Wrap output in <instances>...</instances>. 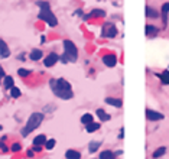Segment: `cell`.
I'll return each instance as SVG.
<instances>
[{
    "label": "cell",
    "instance_id": "cell-1",
    "mask_svg": "<svg viewBox=\"0 0 169 159\" xmlns=\"http://www.w3.org/2000/svg\"><path fill=\"white\" fill-rule=\"evenodd\" d=\"M51 87L52 91L57 97L62 98V100H68L72 97V90H71V84L68 83L67 80L64 78H58V80H52L51 81Z\"/></svg>",
    "mask_w": 169,
    "mask_h": 159
},
{
    "label": "cell",
    "instance_id": "cell-2",
    "mask_svg": "<svg viewBox=\"0 0 169 159\" xmlns=\"http://www.w3.org/2000/svg\"><path fill=\"white\" fill-rule=\"evenodd\" d=\"M44 120V114L42 113H33V114L29 117L27 123L25 124V127L22 129V136H27L31 132H33L35 129L39 127V124L42 123Z\"/></svg>",
    "mask_w": 169,
    "mask_h": 159
},
{
    "label": "cell",
    "instance_id": "cell-3",
    "mask_svg": "<svg viewBox=\"0 0 169 159\" xmlns=\"http://www.w3.org/2000/svg\"><path fill=\"white\" fill-rule=\"evenodd\" d=\"M64 49H65V58L68 61H77V57H78V51H77L75 45L72 44L71 41H64Z\"/></svg>",
    "mask_w": 169,
    "mask_h": 159
},
{
    "label": "cell",
    "instance_id": "cell-4",
    "mask_svg": "<svg viewBox=\"0 0 169 159\" xmlns=\"http://www.w3.org/2000/svg\"><path fill=\"white\" fill-rule=\"evenodd\" d=\"M39 19L45 20V22L48 23L49 26H57V25H58V20H57V18L53 16V13L51 12V9H49V7H44V9H40Z\"/></svg>",
    "mask_w": 169,
    "mask_h": 159
},
{
    "label": "cell",
    "instance_id": "cell-5",
    "mask_svg": "<svg viewBox=\"0 0 169 159\" xmlns=\"http://www.w3.org/2000/svg\"><path fill=\"white\" fill-rule=\"evenodd\" d=\"M117 35V29L114 25H111V23H106L104 28H103V36H106V38H114Z\"/></svg>",
    "mask_w": 169,
    "mask_h": 159
},
{
    "label": "cell",
    "instance_id": "cell-6",
    "mask_svg": "<svg viewBox=\"0 0 169 159\" xmlns=\"http://www.w3.org/2000/svg\"><path fill=\"white\" fill-rule=\"evenodd\" d=\"M146 117L152 122H156V120H162L163 119V114L162 113H158L155 110H150V109H147L146 110Z\"/></svg>",
    "mask_w": 169,
    "mask_h": 159
},
{
    "label": "cell",
    "instance_id": "cell-7",
    "mask_svg": "<svg viewBox=\"0 0 169 159\" xmlns=\"http://www.w3.org/2000/svg\"><path fill=\"white\" fill-rule=\"evenodd\" d=\"M57 61H58V55L57 54H49L48 57L45 58L44 64H45V67H52Z\"/></svg>",
    "mask_w": 169,
    "mask_h": 159
},
{
    "label": "cell",
    "instance_id": "cell-8",
    "mask_svg": "<svg viewBox=\"0 0 169 159\" xmlns=\"http://www.w3.org/2000/svg\"><path fill=\"white\" fill-rule=\"evenodd\" d=\"M10 55V51L7 48V45L5 44V41L0 39V57L2 58H7Z\"/></svg>",
    "mask_w": 169,
    "mask_h": 159
},
{
    "label": "cell",
    "instance_id": "cell-9",
    "mask_svg": "<svg viewBox=\"0 0 169 159\" xmlns=\"http://www.w3.org/2000/svg\"><path fill=\"white\" fill-rule=\"evenodd\" d=\"M103 62L107 67H114L117 62V58H116V55H106V57L103 58Z\"/></svg>",
    "mask_w": 169,
    "mask_h": 159
},
{
    "label": "cell",
    "instance_id": "cell-10",
    "mask_svg": "<svg viewBox=\"0 0 169 159\" xmlns=\"http://www.w3.org/2000/svg\"><path fill=\"white\" fill-rule=\"evenodd\" d=\"M65 158H67V159H80L81 153H80V152H77V150L70 149V150L65 152Z\"/></svg>",
    "mask_w": 169,
    "mask_h": 159
},
{
    "label": "cell",
    "instance_id": "cell-11",
    "mask_svg": "<svg viewBox=\"0 0 169 159\" xmlns=\"http://www.w3.org/2000/svg\"><path fill=\"white\" fill-rule=\"evenodd\" d=\"M168 13H169V3H165L162 6V18H163V25H168Z\"/></svg>",
    "mask_w": 169,
    "mask_h": 159
},
{
    "label": "cell",
    "instance_id": "cell-12",
    "mask_svg": "<svg viewBox=\"0 0 169 159\" xmlns=\"http://www.w3.org/2000/svg\"><path fill=\"white\" fill-rule=\"evenodd\" d=\"M106 103L110 104V106H114V107H121V104H123L120 98H111V97L106 98Z\"/></svg>",
    "mask_w": 169,
    "mask_h": 159
},
{
    "label": "cell",
    "instance_id": "cell-13",
    "mask_svg": "<svg viewBox=\"0 0 169 159\" xmlns=\"http://www.w3.org/2000/svg\"><path fill=\"white\" fill-rule=\"evenodd\" d=\"M44 143H46V136H45V135H39V136H36L35 139H33V145L35 146L44 145Z\"/></svg>",
    "mask_w": 169,
    "mask_h": 159
},
{
    "label": "cell",
    "instance_id": "cell-14",
    "mask_svg": "<svg viewBox=\"0 0 169 159\" xmlns=\"http://www.w3.org/2000/svg\"><path fill=\"white\" fill-rule=\"evenodd\" d=\"M100 159H116V155L111 150H104V152L100 153Z\"/></svg>",
    "mask_w": 169,
    "mask_h": 159
},
{
    "label": "cell",
    "instance_id": "cell-15",
    "mask_svg": "<svg viewBox=\"0 0 169 159\" xmlns=\"http://www.w3.org/2000/svg\"><path fill=\"white\" fill-rule=\"evenodd\" d=\"M40 57H42V51H40V49H33L31 52V59H33V61L40 59Z\"/></svg>",
    "mask_w": 169,
    "mask_h": 159
},
{
    "label": "cell",
    "instance_id": "cell-16",
    "mask_svg": "<svg viewBox=\"0 0 169 159\" xmlns=\"http://www.w3.org/2000/svg\"><path fill=\"white\" fill-rule=\"evenodd\" d=\"M165 152H166V148H165V146H160V148H158V149L153 152V158L155 159L160 158L162 155H165Z\"/></svg>",
    "mask_w": 169,
    "mask_h": 159
},
{
    "label": "cell",
    "instance_id": "cell-17",
    "mask_svg": "<svg viewBox=\"0 0 169 159\" xmlns=\"http://www.w3.org/2000/svg\"><path fill=\"white\" fill-rule=\"evenodd\" d=\"M156 32H158V28H156V26H152V25H147V26H146V35L147 36L156 35Z\"/></svg>",
    "mask_w": 169,
    "mask_h": 159
},
{
    "label": "cell",
    "instance_id": "cell-18",
    "mask_svg": "<svg viewBox=\"0 0 169 159\" xmlns=\"http://www.w3.org/2000/svg\"><path fill=\"white\" fill-rule=\"evenodd\" d=\"M87 132L88 133H91V132H95V130H98L100 129V124L98 123H90V124H87Z\"/></svg>",
    "mask_w": 169,
    "mask_h": 159
},
{
    "label": "cell",
    "instance_id": "cell-19",
    "mask_svg": "<svg viewBox=\"0 0 169 159\" xmlns=\"http://www.w3.org/2000/svg\"><path fill=\"white\" fill-rule=\"evenodd\" d=\"M97 116H98V117H100L101 120H104V122L110 120V116L107 114V113H106L104 110H101V109H100V110H97Z\"/></svg>",
    "mask_w": 169,
    "mask_h": 159
},
{
    "label": "cell",
    "instance_id": "cell-20",
    "mask_svg": "<svg viewBox=\"0 0 169 159\" xmlns=\"http://www.w3.org/2000/svg\"><path fill=\"white\" fill-rule=\"evenodd\" d=\"M146 16H149V18H158L159 13L155 9H152V7H146Z\"/></svg>",
    "mask_w": 169,
    "mask_h": 159
},
{
    "label": "cell",
    "instance_id": "cell-21",
    "mask_svg": "<svg viewBox=\"0 0 169 159\" xmlns=\"http://www.w3.org/2000/svg\"><path fill=\"white\" fill-rule=\"evenodd\" d=\"M81 122H82L84 124L93 123V116H91V114H84L82 117H81Z\"/></svg>",
    "mask_w": 169,
    "mask_h": 159
},
{
    "label": "cell",
    "instance_id": "cell-22",
    "mask_svg": "<svg viewBox=\"0 0 169 159\" xmlns=\"http://www.w3.org/2000/svg\"><path fill=\"white\" fill-rule=\"evenodd\" d=\"M100 145H101L100 142H91L90 146H88V150H90V152H95V150L100 148Z\"/></svg>",
    "mask_w": 169,
    "mask_h": 159
},
{
    "label": "cell",
    "instance_id": "cell-23",
    "mask_svg": "<svg viewBox=\"0 0 169 159\" xmlns=\"http://www.w3.org/2000/svg\"><path fill=\"white\" fill-rule=\"evenodd\" d=\"M5 87L6 88H12L13 87V78L12 77H5Z\"/></svg>",
    "mask_w": 169,
    "mask_h": 159
},
{
    "label": "cell",
    "instance_id": "cell-24",
    "mask_svg": "<svg viewBox=\"0 0 169 159\" xmlns=\"http://www.w3.org/2000/svg\"><path fill=\"white\" fill-rule=\"evenodd\" d=\"M10 94H12L13 98H18L19 96H20V90H19L18 87H12V88H10Z\"/></svg>",
    "mask_w": 169,
    "mask_h": 159
},
{
    "label": "cell",
    "instance_id": "cell-25",
    "mask_svg": "<svg viewBox=\"0 0 169 159\" xmlns=\"http://www.w3.org/2000/svg\"><path fill=\"white\" fill-rule=\"evenodd\" d=\"M104 15H106V12H104V10H101V9H94L93 12H91V13H90V16H104Z\"/></svg>",
    "mask_w": 169,
    "mask_h": 159
},
{
    "label": "cell",
    "instance_id": "cell-26",
    "mask_svg": "<svg viewBox=\"0 0 169 159\" xmlns=\"http://www.w3.org/2000/svg\"><path fill=\"white\" fill-rule=\"evenodd\" d=\"M159 77H160V80L163 81L165 84H169V71H163V74L159 75Z\"/></svg>",
    "mask_w": 169,
    "mask_h": 159
},
{
    "label": "cell",
    "instance_id": "cell-27",
    "mask_svg": "<svg viewBox=\"0 0 169 159\" xmlns=\"http://www.w3.org/2000/svg\"><path fill=\"white\" fill-rule=\"evenodd\" d=\"M55 143H57V142H55V139H49V140H46V143H45V148L51 150V149H53Z\"/></svg>",
    "mask_w": 169,
    "mask_h": 159
},
{
    "label": "cell",
    "instance_id": "cell-28",
    "mask_svg": "<svg viewBox=\"0 0 169 159\" xmlns=\"http://www.w3.org/2000/svg\"><path fill=\"white\" fill-rule=\"evenodd\" d=\"M18 74L20 75V77H27V75H29V71H27V70H23V68H20V70L18 71Z\"/></svg>",
    "mask_w": 169,
    "mask_h": 159
},
{
    "label": "cell",
    "instance_id": "cell-29",
    "mask_svg": "<svg viewBox=\"0 0 169 159\" xmlns=\"http://www.w3.org/2000/svg\"><path fill=\"white\" fill-rule=\"evenodd\" d=\"M12 150H13V152H19V150H20V145H19V143H13V145H12Z\"/></svg>",
    "mask_w": 169,
    "mask_h": 159
},
{
    "label": "cell",
    "instance_id": "cell-30",
    "mask_svg": "<svg viewBox=\"0 0 169 159\" xmlns=\"http://www.w3.org/2000/svg\"><path fill=\"white\" fill-rule=\"evenodd\" d=\"M38 6H40L42 9H44V7H49V5L46 2H38Z\"/></svg>",
    "mask_w": 169,
    "mask_h": 159
},
{
    "label": "cell",
    "instance_id": "cell-31",
    "mask_svg": "<svg viewBox=\"0 0 169 159\" xmlns=\"http://www.w3.org/2000/svg\"><path fill=\"white\" fill-rule=\"evenodd\" d=\"M0 77H5V71H3L2 67H0Z\"/></svg>",
    "mask_w": 169,
    "mask_h": 159
},
{
    "label": "cell",
    "instance_id": "cell-32",
    "mask_svg": "<svg viewBox=\"0 0 169 159\" xmlns=\"http://www.w3.org/2000/svg\"><path fill=\"white\" fill-rule=\"evenodd\" d=\"M0 130H2V126H0Z\"/></svg>",
    "mask_w": 169,
    "mask_h": 159
}]
</instances>
